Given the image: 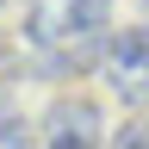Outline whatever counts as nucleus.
I'll list each match as a JSON object with an SVG mask.
<instances>
[]
</instances>
